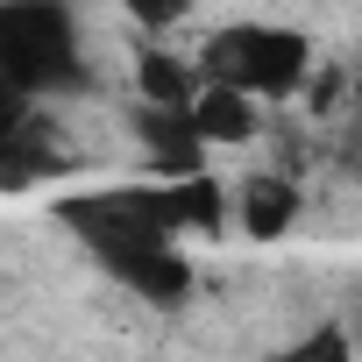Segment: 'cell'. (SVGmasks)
Instances as JSON below:
<instances>
[{
    "label": "cell",
    "mask_w": 362,
    "mask_h": 362,
    "mask_svg": "<svg viewBox=\"0 0 362 362\" xmlns=\"http://www.w3.org/2000/svg\"><path fill=\"white\" fill-rule=\"evenodd\" d=\"M128 8V22H142V29H177L192 15V0H121Z\"/></svg>",
    "instance_id": "30bf717a"
},
{
    "label": "cell",
    "mask_w": 362,
    "mask_h": 362,
    "mask_svg": "<svg viewBox=\"0 0 362 362\" xmlns=\"http://www.w3.org/2000/svg\"><path fill=\"white\" fill-rule=\"evenodd\" d=\"M228 199H235V228L249 242H277L298 221V185H291V177H249V185L228 192Z\"/></svg>",
    "instance_id": "8992f818"
},
{
    "label": "cell",
    "mask_w": 362,
    "mask_h": 362,
    "mask_svg": "<svg viewBox=\"0 0 362 362\" xmlns=\"http://www.w3.org/2000/svg\"><path fill=\"white\" fill-rule=\"evenodd\" d=\"M0 78L36 100L86 86V50L64 0H0Z\"/></svg>",
    "instance_id": "7a4b0ae2"
},
{
    "label": "cell",
    "mask_w": 362,
    "mask_h": 362,
    "mask_svg": "<svg viewBox=\"0 0 362 362\" xmlns=\"http://www.w3.org/2000/svg\"><path fill=\"white\" fill-rule=\"evenodd\" d=\"M135 128H142V142H149L156 177H185V170L206 163V142L192 135V114H185V107H142Z\"/></svg>",
    "instance_id": "5b68a950"
},
{
    "label": "cell",
    "mask_w": 362,
    "mask_h": 362,
    "mask_svg": "<svg viewBox=\"0 0 362 362\" xmlns=\"http://www.w3.org/2000/svg\"><path fill=\"white\" fill-rule=\"evenodd\" d=\"M355 341H362V334H355Z\"/></svg>",
    "instance_id": "5bb4252c"
},
{
    "label": "cell",
    "mask_w": 362,
    "mask_h": 362,
    "mask_svg": "<svg viewBox=\"0 0 362 362\" xmlns=\"http://www.w3.org/2000/svg\"><path fill=\"white\" fill-rule=\"evenodd\" d=\"M50 177H64V149H57V128L29 114L0 142V192H29V185H50Z\"/></svg>",
    "instance_id": "277c9868"
},
{
    "label": "cell",
    "mask_w": 362,
    "mask_h": 362,
    "mask_svg": "<svg viewBox=\"0 0 362 362\" xmlns=\"http://www.w3.org/2000/svg\"><path fill=\"white\" fill-rule=\"evenodd\" d=\"M348 348H355V341H348L341 327H320V334H305L291 355H327V362H334V355H348Z\"/></svg>",
    "instance_id": "7c38bea8"
},
{
    "label": "cell",
    "mask_w": 362,
    "mask_h": 362,
    "mask_svg": "<svg viewBox=\"0 0 362 362\" xmlns=\"http://www.w3.org/2000/svg\"><path fill=\"white\" fill-rule=\"evenodd\" d=\"M135 93H142V107H192L199 64L170 57V50H142V57H135Z\"/></svg>",
    "instance_id": "ba28073f"
},
{
    "label": "cell",
    "mask_w": 362,
    "mask_h": 362,
    "mask_svg": "<svg viewBox=\"0 0 362 362\" xmlns=\"http://www.w3.org/2000/svg\"><path fill=\"white\" fill-rule=\"evenodd\" d=\"M199 78L235 86V93H249L256 107H263V100H298L305 78H313V43H305L298 29H284V22H228V29L206 36Z\"/></svg>",
    "instance_id": "6da1fadb"
},
{
    "label": "cell",
    "mask_w": 362,
    "mask_h": 362,
    "mask_svg": "<svg viewBox=\"0 0 362 362\" xmlns=\"http://www.w3.org/2000/svg\"><path fill=\"white\" fill-rule=\"evenodd\" d=\"M170 199H177V235H221L228 228V185H214L206 170L170 177Z\"/></svg>",
    "instance_id": "9c48e42d"
},
{
    "label": "cell",
    "mask_w": 362,
    "mask_h": 362,
    "mask_svg": "<svg viewBox=\"0 0 362 362\" xmlns=\"http://www.w3.org/2000/svg\"><path fill=\"white\" fill-rule=\"evenodd\" d=\"M100 270H107L121 291H135L142 305H185V298H192V263H185V249H177V242L114 249V256H100Z\"/></svg>",
    "instance_id": "3957f363"
},
{
    "label": "cell",
    "mask_w": 362,
    "mask_h": 362,
    "mask_svg": "<svg viewBox=\"0 0 362 362\" xmlns=\"http://www.w3.org/2000/svg\"><path fill=\"white\" fill-rule=\"evenodd\" d=\"M355 107H362V78H355Z\"/></svg>",
    "instance_id": "4fadbf2b"
},
{
    "label": "cell",
    "mask_w": 362,
    "mask_h": 362,
    "mask_svg": "<svg viewBox=\"0 0 362 362\" xmlns=\"http://www.w3.org/2000/svg\"><path fill=\"white\" fill-rule=\"evenodd\" d=\"M192 135L214 149V142H249L256 135V100L249 93H235V86H214V78H199V93H192Z\"/></svg>",
    "instance_id": "52a82bcc"
},
{
    "label": "cell",
    "mask_w": 362,
    "mask_h": 362,
    "mask_svg": "<svg viewBox=\"0 0 362 362\" xmlns=\"http://www.w3.org/2000/svg\"><path fill=\"white\" fill-rule=\"evenodd\" d=\"M29 114H36V93H22L15 78H0V142H8V135H15Z\"/></svg>",
    "instance_id": "8fae6325"
}]
</instances>
